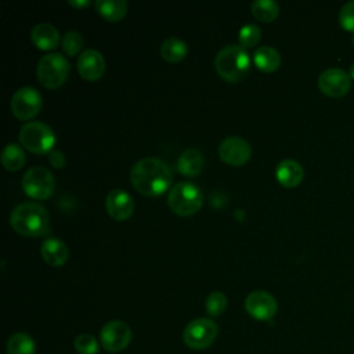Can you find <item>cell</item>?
I'll return each instance as SVG.
<instances>
[{"label":"cell","instance_id":"cell-18","mask_svg":"<svg viewBox=\"0 0 354 354\" xmlns=\"http://www.w3.org/2000/svg\"><path fill=\"white\" fill-rule=\"evenodd\" d=\"M30 40L40 50H54L59 44V32L54 25L40 22L33 26Z\"/></svg>","mask_w":354,"mask_h":354},{"label":"cell","instance_id":"cell-20","mask_svg":"<svg viewBox=\"0 0 354 354\" xmlns=\"http://www.w3.org/2000/svg\"><path fill=\"white\" fill-rule=\"evenodd\" d=\"M253 62L263 72H274L281 65V55L274 47L260 46L254 50Z\"/></svg>","mask_w":354,"mask_h":354},{"label":"cell","instance_id":"cell-11","mask_svg":"<svg viewBox=\"0 0 354 354\" xmlns=\"http://www.w3.org/2000/svg\"><path fill=\"white\" fill-rule=\"evenodd\" d=\"M245 308L252 318L257 321H268L275 315L278 304L271 293L266 290H253L245 299Z\"/></svg>","mask_w":354,"mask_h":354},{"label":"cell","instance_id":"cell-21","mask_svg":"<svg viewBox=\"0 0 354 354\" xmlns=\"http://www.w3.org/2000/svg\"><path fill=\"white\" fill-rule=\"evenodd\" d=\"M97 12L109 22L120 21L127 12V3L124 0H97Z\"/></svg>","mask_w":354,"mask_h":354},{"label":"cell","instance_id":"cell-16","mask_svg":"<svg viewBox=\"0 0 354 354\" xmlns=\"http://www.w3.org/2000/svg\"><path fill=\"white\" fill-rule=\"evenodd\" d=\"M275 177L285 188H295L301 183L304 170L299 162L293 159H283L275 169Z\"/></svg>","mask_w":354,"mask_h":354},{"label":"cell","instance_id":"cell-29","mask_svg":"<svg viewBox=\"0 0 354 354\" xmlns=\"http://www.w3.org/2000/svg\"><path fill=\"white\" fill-rule=\"evenodd\" d=\"M73 347L79 354H97L100 344L93 335L82 333L75 339Z\"/></svg>","mask_w":354,"mask_h":354},{"label":"cell","instance_id":"cell-4","mask_svg":"<svg viewBox=\"0 0 354 354\" xmlns=\"http://www.w3.org/2000/svg\"><path fill=\"white\" fill-rule=\"evenodd\" d=\"M203 203L201 188L189 181H180L173 185L167 195V205L174 214L187 217L195 214Z\"/></svg>","mask_w":354,"mask_h":354},{"label":"cell","instance_id":"cell-32","mask_svg":"<svg viewBox=\"0 0 354 354\" xmlns=\"http://www.w3.org/2000/svg\"><path fill=\"white\" fill-rule=\"evenodd\" d=\"M72 7H75V8H84V7H87V6H90V1L88 0H69L68 1Z\"/></svg>","mask_w":354,"mask_h":354},{"label":"cell","instance_id":"cell-31","mask_svg":"<svg viewBox=\"0 0 354 354\" xmlns=\"http://www.w3.org/2000/svg\"><path fill=\"white\" fill-rule=\"evenodd\" d=\"M50 163L54 166V167H62L64 163H65V156L58 152V151H51L50 152Z\"/></svg>","mask_w":354,"mask_h":354},{"label":"cell","instance_id":"cell-19","mask_svg":"<svg viewBox=\"0 0 354 354\" xmlns=\"http://www.w3.org/2000/svg\"><path fill=\"white\" fill-rule=\"evenodd\" d=\"M205 166V159L201 151L189 148L185 149L177 159V170L183 176L195 177L198 176Z\"/></svg>","mask_w":354,"mask_h":354},{"label":"cell","instance_id":"cell-13","mask_svg":"<svg viewBox=\"0 0 354 354\" xmlns=\"http://www.w3.org/2000/svg\"><path fill=\"white\" fill-rule=\"evenodd\" d=\"M318 87L329 97H343L351 87V77L340 68H329L319 75Z\"/></svg>","mask_w":354,"mask_h":354},{"label":"cell","instance_id":"cell-2","mask_svg":"<svg viewBox=\"0 0 354 354\" xmlns=\"http://www.w3.org/2000/svg\"><path fill=\"white\" fill-rule=\"evenodd\" d=\"M10 224L19 235L41 236L47 234L50 228V217L41 205L36 202H24L12 209Z\"/></svg>","mask_w":354,"mask_h":354},{"label":"cell","instance_id":"cell-25","mask_svg":"<svg viewBox=\"0 0 354 354\" xmlns=\"http://www.w3.org/2000/svg\"><path fill=\"white\" fill-rule=\"evenodd\" d=\"M252 14L261 22H271L279 14V6L274 0H256L250 6Z\"/></svg>","mask_w":354,"mask_h":354},{"label":"cell","instance_id":"cell-30","mask_svg":"<svg viewBox=\"0 0 354 354\" xmlns=\"http://www.w3.org/2000/svg\"><path fill=\"white\" fill-rule=\"evenodd\" d=\"M339 24L347 32H354V0L347 1L339 12Z\"/></svg>","mask_w":354,"mask_h":354},{"label":"cell","instance_id":"cell-7","mask_svg":"<svg viewBox=\"0 0 354 354\" xmlns=\"http://www.w3.org/2000/svg\"><path fill=\"white\" fill-rule=\"evenodd\" d=\"M22 188L33 199H47L55 189V180L48 169L33 166L24 174Z\"/></svg>","mask_w":354,"mask_h":354},{"label":"cell","instance_id":"cell-14","mask_svg":"<svg viewBox=\"0 0 354 354\" xmlns=\"http://www.w3.org/2000/svg\"><path fill=\"white\" fill-rule=\"evenodd\" d=\"M77 72L88 82H95L102 77L105 72V59L97 50H84L77 58Z\"/></svg>","mask_w":354,"mask_h":354},{"label":"cell","instance_id":"cell-23","mask_svg":"<svg viewBox=\"0 0 354 354\" xmlns=\"http://www.w3.org/2000/svg\"><path fill=\"white\" fill-rule=\"evenodd\" d=\"M188 54V46L177 37L166 39L160 46V55L167 62H180Z\"/></svg>","mask_w":354,"mask_h":354},{"label":"cell","instance_id":"cell-33","mask_svg":"<svg viewBox=\"0 0 354 354\" xmlns=\"http://www.w3.org/2000/svg\"><path fill=\"white\" fill-rule=\"evenodd\" d=\"M350 77H353L354 79V64L351 65V68H350Z\"/></svg>","mask_w":354,"mask_h":354},{"label":"cell","instance_id":"cell-9","mask_svg":"<svg viewBox=\"0 0 354 354\" xmlns=\"http://www.w3.org/2000/svg\"><path fill=\"white\" fill-rule=\"evenodd\" d=\"M41 105H43V100L40 93L30 86L18 88L14 93L10 102L12 115L19 120H29L35 118L41 109Z\"/></svg>","mask_w":354,"mask_h":354},{"label":"cell","instance_id":"cell-15","mask_svg":"<svg viewBox=\"0 0 354 354\" xmlns=\"http://www.w3.org/2000/svg\"><path fill=\"white\" fill-rule=\"evenodd\" d=\"M106 213L116 221L127 220L134 212L133 198L123 189H112L105 201Z\"/></svg>","mask_w":354,"mask_h":354},{"label":"cell","instance_id":"cell-17","mask_svg":"<svg viewBox=\"0 0 354 354\" xmlns=\"http://www.w3.org/2000/svg\"><path fill=\"white\" fill-rule=\"evenodd\" d=\"M40 253L43 260L51 267H61L69 257L68 246L58 238H48L41 243Z\"/></svg>","mask_w":354,"mask_h":354},{"label":"cell","instance_id":"cell-22","mask_svg":"<svg viewBox=\"0 0 354 354\" xmlns=\"http://www.w3.org/2000/svg\"><path fill=\"white\" fill-rule=\"evenodd\" d=\"M6 348L7 354H36V342L30 335L17 332L8 337Z\"/></svg>","mask_w":354,"mask_h":354},{"label":"cell","instance_id":"cell-24","mask_svg":"<svg viewBox=\"0 0 354 354\" xmlns=\"http://www.w3.org/2000/svg\"><path fill=\"white\" fill-rule=\"evenodd\" d=\"M1 163L3 166L10 170V171H17L19 170L24 163H25V152L22 149V147H19L15 142H10L3 148L1 152Z\"/></svg>","mask_w":354,"mask_h":354},{"label":"cell","instance_id":"cell-28","mask_svg":"<svg viewBox=\"0 0 354 354\" xmlns=\"http://www.w3.org/2000/svg\"><path fill=\"white\" fill-rule=\"evenodd\" d=\"M239 46H242L243 48L246 47H254L260 39H261V30L257 25H245L241 28L239 30Z\"/></svg>","mask_w":354,"mask_h":354},{"label":"cell","instance_id":"cell-3","mask_svg":"<svg viewBox=\"0 0 354 354\" xmlns=\"http://www.w3.org/2000/svg\"><path fill=\"white\" fill-rule=\"evenodd\" d=\"M217 73L227 82H241L250 69V57L246 48L239 44L223 47L214 59Z\"/></svg>","mask_w":354,"mask_h":354},{"label":"cell","instance_id":"cell-34","mask_svg":"<svg viewBox=\"0 0 354 354\" xmlns=\"http://www.w3.org/2000/svg\"><path fill=\"white\" fill-rule=\"evenodd\" d=\"M351 43H353V46H354V33H353V36H351Z\"/></svg>","mask_w":354,"mask_h":354},{"label":"cell","instance_id":"cell-12","mask_svg":"<svg viewBox=\"0 0 354 354\" xmlns=\"http://www.w3.org/2000/svg\"><path fill=\"white\" fill-rule=\"evenodd\" d=\"M218 156L230 166H242L250 159L252 147L242 137H227L218 145Z\"/></svg>","mask_w":354,"mask_h":354},{"label":"cell","instance_id":"cell-26","mask_svg":"<svg viewBox=\"0 0 354 354\" xmlns=\"http://www.w3.org/2000/svg\"><path fill=\"white\" fill-rule=\"evenodd\" d=\"M206 313L210 317H218L221 315L227 308V296L223 292H213L207 296L206 303Z\"/></svg>","mask_w":354,"mask_h":354},{"label":"cell","instance_id":"cell-10","mask_svg":"<svg viewBox=\"0 0 354 354\" xmlns=\"http://www.w3.org/2000/svg\"><path fill=\"white\" fill-rule=\"evenodd\" d=\"M131 340L130 326L119 319L106 322L100 330V343L109 353L124 350Z\"/></svg>","mask_w":354,"mask_h":354},{"label":"cell","instance_id":"cell-5","mask_svg":"<svg viewBox=\"0 0 354 354\" xmlns=\"http://www.w3.org/2000/svg\"><path fill=\"white\" fill-rule=\"evenodd\" d=\"M71 71L69 61L59 53H50L40 58L36 75L39 82L50 90L61 87Z\"/></svg>","mask_w":354,"mask_h":354},{"label":"cell","instance_id":"cell-8","mask_svg":"<svg viewBox=\"0 0 354 354\" xmlns=\"http://www.w3.org/2000/svg\"><path fill=\"white\" fill-rule=\"evenodd\" d=\"M217 325L210 318L192 319L183 332L184 343L192 350L207 348L217 336Z\"/></svg>","mask_w":354,"mask_h":354},{"label":"cell","instance_id":"cell-1","mask_svg":"<svg viewBox=\"0 0 354 354\" xmlns=\"http://www.w3.org/2000/svg\"><path fill=\"white\" fill-rule=\"evenodd\" d=\"M133 187L145 196L162 195L173 183V171L162 159L147 156L140 159L130 171Z\"/></svg>","mask_w":354,"mask_h":354},{"label":"cell","instance_id":"cell-27","mask_svg":"<svg viewBox=\"0 0 354 354\" xmlns=\"http://www.w3.org/2000/svg\"><path fill=\"white\" fill-rule=\"evenodd\" d=\"M83 36L77 32V30H68L62 40H61V44H62V50L69 55V57H75L83 47Z\"/></svg>","mask_w":354,"mask_h":354},{"label":"cell","instance_id":"cell-6","mask_svg":"<svg viewBox=\"0 0 354 354\" xmlns=\"http://www.w3.org/2000/svg\"><path fill=\"white\" fill-rule=\"evenodd\" d=\"M19 142L28 151L41 155L53 149L55 136L51 127L43 122H28L19 130Z\"/></svg>","mask_w":354,"mask_h":354}]
</instances>
